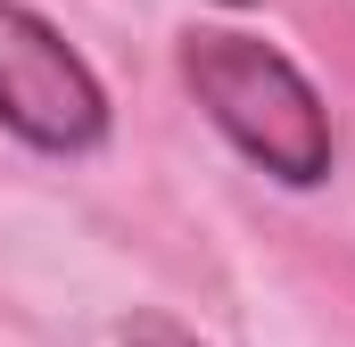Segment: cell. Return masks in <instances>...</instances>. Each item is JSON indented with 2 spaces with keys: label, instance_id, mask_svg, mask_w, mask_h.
I'll return each instance as SVG.
<instances>
[{
  "label": "cell",
  "instance_id": "6da1fadb",
  "mask_svg": "<svg viewBox=\"0 0 355 347\" xmlns=\"http://www.w3.org/2000/svg\"><path fill=\"white\" fill-rule=\"evenodd\" d=\"M174 67L190 83V99L207 108V124L248 166H265L281 190L331 182V158H339L331 108H322V91L306 83V67L281 42L240 33V25H190L174 42Z\"/></svg>",
  "mask_w": 355,
  "mask_h": 347
},
{
  "label": "cell",
  "instance_id": "3957f363",
  "mask_svg": "<svg viewBox=\"0 0 355 347\" xmlns=\"http://www.w3.org/2000/svg\"><path fill=\"white\" fill-rule=\"evenodd\" d=\"M116 347H207L190 323H174V314H157V306H141V314H124L116 323Z\"/></svg>",
  "mask_w": 355,
  "mask_h": 347
},
{
  "label": "cell",
  "instance_id": "7a4b0ae2",
  "mask_svg": "<svg viewBox=\"0 0 355 347\" xmlns=\"http://www.w3.org/2000/svg\"><path fill=\"white\" fill-rule=\"evenodd\" d=\"M0 124L42 158H91L116 133L91 58L25 0H0Z\"/></svg>",
  "mask_w": 355,
  "mask_h": 347
}]
</instances>
